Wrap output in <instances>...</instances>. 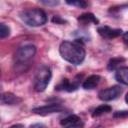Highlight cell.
Listing matches in <instances>:
<instances>
[{
	"mask_svg": "<svg viewBox=\"0 0 128 128\" xmlns=\"http://www.w3.org/2000/svg\"><path fill=\"white\" fill-rule=\"evenodd\" d=\"M59 52L65 61L73 65L81 64L86 55L85 49L79 41H63L60 44Z\"/></svg>",
	"mask_w": 128,
	"mask_h": 128,
	"instance_id": "cell-1",
	"label": "cell"
},
{
	"mask_svg": "<svg viewBox=\"0 0 128 128\" xmlns=\"http://www.w3.org/2000/svg\"><path fill=\"white\" fill-rule=\"evenodd\" d=\"M22 21L31 27H39L46 24L48 18L46 13L39 8H29L20 12Z\"/></svg>",
	"mask_w": 128,
	"mask_h": 128,
	"instance_id": "cell-2",
	"label": "cell"
},
{
	"mask_svg": "<svg viewBox=\"0 0 128 128\" xmlns=\"http://www.w3.org/2000/svg\"><path fill=\"white\" fill-rule=\"evenodd\" d=\"M51 76H52L51 69L48 66L46 65L40 66L37 69L35 76H34V81H33L34 90L36 92H43L47 88L50 82Z\"/></svg>",
	"mask_w": 128,
	"mask_h": 128,
	"instance_id": "cell-3",
	"label": "cell"
},
{
	"mask_svg": "<svg viewBox=\"0 0 128 128\" xmlns=\"http://www.w3.org/2000/svg\"><path fill=\"white\" fill-rule=\"evenodd\" d=\"M36 54V47L32 44H26L21 47H19L15 54H14V60L17 64H25L29 62Z\"/></svg>",
	"mask_w": 128,
	"mask_h": 128,
	"instance_id": "cell-4",
	"label": "cell"
},
{
	"mask_svg": "<svg viewBox=\"0 0 128 128\" xmlns=\"http://www.w3.org/2000/svg\"><path fill=\"white\" fill-rule=\"evenodd\" d=\"M122 92H123V89L121 88V86L115 85V86L100 90L98 93V97L100 100L108 102V101H112V100H115L116 98H118L122 94Z\"/></svg>",
	"mask_w": 128,
	"mask_h": 128,
	"instance_id": "cell-5",
	"label": "cell"
},
{
	"mask_svg": "<svg viewBox=\"0 0 128 128\" xmlns=\"http://www.w3.org/2000/svg\"><path fill=\"white\" fill-rule=\"evenodd\" d=\"M63 110H64V107L60 103H51V104H46V105H43V106L35 107V108L32 109V112H34L37 115L46 116V115H49V114L61 112Z\"/></svg>",
	"mask_w": 128,
	"mask_h": 128,
	"instance_id": "cell-6",
	"label": "cell"
},
{
	"mask_svg": "<svg viewBox=\"0 0 128 128\" xmlns=\"http://www.w3.org/2000/svg\"><path fill=\"white\" fill-rule=\"evenodd\" d=\"M79 76L76 77L75 80L73 81H70L69 79L65 78L61 81V83H59L56 87V90L58 91H67V92H72V91H75L78 89L79 87V84H80V81H79Z\"/></svg>",
	"mask_w": 128,
	"mask_h": 128,
	"instance_id": "cell-7",
	"label": "cell"
},
{
	"mask_svg": "<svg viewBox=\"0 0 128 128\" xmlns=\"http://www.w3.org/2000/svg\"><path fill=\"white\" fill-rule=\"evenodd\" d=\"M22 102V98L19 96L11 93V92H4L0 94V104L2 105H18Z\"/></svg>",
	"mask_w": 128,
	"mask_h": 128,
	"instance_id": "cell-8",
	"label": "cell"
},
{
	"mask_svg": "<svg viewBox=\"0 0 128 128\" xmlns=\"http://www.w3.org/2000/svg\"><path fill=\"white\" fill-rule=\"evenodd\" d=\"M122 32L123 31L121 29H114L109 26H101L98 28V33L100 34V36L106 39H113V38L119 37L121 36Z\"/></svg>",
	"mask_w": 128,
	"mask_h": 128,
	"instance_id": "cell-9",
	"label": "cell"
},
{
	"mask_svg": "<svg viewBox=\"0 0 128 128\" xmlns=\"http://www.w3.org/2000/svg\"><path fill=\"white\" fill-rule=\"evenodd\" d=\"M60 124L64 127H80L83 126V122L81 120L80 117H78L77 115H68L67 117L63 118L60 121Z\"/></svg>",
	"mask_w": 128,
	"mask_h": 128,
	"instance_id": "cell-10",
	"label": "cell"
},
{
	"mask_svg": "<svg viewBox=\"0 0 128 128\" xmlns=\"http://www.w3.org/2000/svg\"><path fill=\"white\" fill-rule=\"evenodd\" d=\"M100 80H101V77L99 75H97V74L90 75L84 80V82L82 84V87L85 90H92V89H94L98 86Z\"/></svg>",
	"mask_w": 128,
	"mask_h": 128,
	"instance_id": "cell-11",
	"label": "cell"
},
{
	"mask_svg": "<svg viewBox=\"0 0 128 128\" xmlns=\"http://www.w3.org/2000/svg\"><path fill=\"white\" fill-rule=\"evenodd\" d=\"M115 79L123 84V85H127L128 84V68L126 66L123 67H119L118 69L115 70Z\"/></svg>",
	"mask_w": 128,
	"mask_h": 128,
	"instance_id": "cell-12",
	"label": "cell"
},
{
	"mask_svg": "<svg viewBox=\"0 0 128 128\" xmlns=\"http://www.w3.org/2000/svg\"><path fill=\"white\" fill-rule=\"evenodd\" d=\"M78 21L82 24H89V23H94L98 24L99 20L96 18V16L92 13H84L78 17Z\"/></svg>",
	"mask_w": 128,
	"mask_h": 128,
	"instance_id": "cell-13",
	"label": "cell"
},
{
	"mask_svg": "<svg viewBox=\"0 0 128 128\" xmlns=\"http://www.w3.org/2000/svg\"><path fill=\"white\" fill-rule=\"evenodd\" d=\"M125 62V59L122 57H115L110 59V61L107 64V68L110 71H115L116 69H118L119 67H121V64Z\"/></svg>",
	"mask_w": 128,
	"mask_h": 128,
	"instance_id": "cell-14",
	"label": "cell"
},
{
	"mask_svg": "<svg viewBox=\"0 0 128 128\" xmlns=\"http://www.w3.org/2000/svg\"><path fill=\"white\" fill-rule=\"evenodd\" d=\"M111 110H112V108H111V106H110V105L102 104V105H100V106H98V107H96V108L94 109V111H93L92 115H93V117L101 116V115H103V114H106V113L110 112Z\"/></svg>",
	"mask_w": 128,
	"mask_h": 128,
	"instance_id": "cell-15",
	"label": "cell"
},
{
	"mask_svg": "<svg viewBox=\"0 0 128 128\" xmlns=\"http://www.w3.org/2000/svg\"><path fill=\"white\" fill-rule=\"evenodd\" d=\"M66 3L68 5L78 7V8H86L88 5L86 0H66Z\"/></svg>",
	"mask_w": 128,
	"mask_h": 128,
	"instance_id": "cell-16",
	"label": "cell"
},
{
	"mask_svg": "<svg viewBox=\"0 0 128 128\" xmlns=\"http://www.w3.org/2000/svg\"><path fill=\"white\" fill-rule=\"evenodd\" d=\"M9 35H10V28L4 23H0V39H4Z\"/></svg>",
	"mask_w": 128,
	"mask_h": 128,
	"instance_id": "cell-17",
	"label": "cell"
},
{
	"mask_svg": "<svg viewBox=\"0 0 128 128\" xmlns=\"http://www.w3.org/2000/svg\"><path fill=\"white\" fill-rule=\"evenodd\" d=\"M128 115V111L127 110H123V111H117L114 113V117L116 118H126Z\"/></svg>",
	"mask_w": 128,
	"mask_h": 128,
	"instance_id": "cell-18",
	"label": "cell"
},
{
	"mask_svg": "<svg viewBox=\"0 0 128 128\" xmlns=\"http://www.w3.org/2000/svg\"><path fill=\"white\" fill-rule=\"evenodd\" d=\"M42 3H44L45 5H48V6H53V5H57L59 2L57 0H40Z\"/></svg>",
	"mask_w": 128,
	"mask_h": 128,
	"instance_id": "cell-19",
	"label": "cell"
},
{
	"mask_svg": "<svg viewBox=\"0 0 128 128\" xmlns=\"http://www.w3.org/2000/svg\"><path fill=\"white\" fill-rule=\"evenodd\" d=\"M52 21L54 22V23H56V24H63L65 21L63 20V19H61L59 16H54L53 17V19H52Z\"/></svg>",
	"mask_w": 128,
	"mask_h": 128,
	"instance_id": "cell-20",
	"label": "cell"
}]
</instances>
